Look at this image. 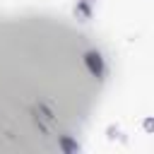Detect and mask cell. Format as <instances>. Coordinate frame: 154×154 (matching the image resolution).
I'll return each mask as SVG.
<instances>
[{"mask_svg": "<svg viewBox=\"0 0 154 154\" xmlns=\"http://www.w3.org/2000/svg\"><path fill=\"white\" fill-rule=\"evenodd\" d=\"M84 65H87V70H89L94 77H101V75H103V58H101V53L87 51V53H84Z\"/></svg>", "mask_w": 154, "mask_h": 154, "instance_id": "cell-1", "label": "cell"}, {"mask_svg": "<svg viewBox=\"0 0 154 154\" xmlns=\"http://www.w3.org/2000/svg\"><path fill=\"white\" fill-rule=\"evenodd\" d=\"M60 147H63V149H67V152H75V149H77V144H75V142H70V140H60Z\"/></svg>", "mask_w": 154, "mask_h": 154, "instance_id": "cell-2", "label": "cell"}]
</instances>
